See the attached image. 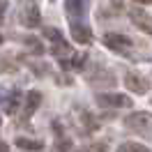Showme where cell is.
Listing matches in <instances>:
<instances>
[{
	"mask_svg": "<svg viewBox=\"0 0 152 152\" xmlns=\"http://www.w3.org/2000/svg\"><path fill=\"white\" fill-rule=\"evenodd\" d=\"M104 44L108 48L118 51V53H122V56H129V51L134 48V42L127 37V35H122V32H106Z\"/></svg>",
	"mask_w": 152,
	"mask_h": 152,
	"instance_id": "obj_1",
	"label": "cell"
},
{
	"mask_svg": "<svg viewBox=\"0 0 152 152\" xmlns=\"http://www.w3.org/2000/svg\"><path fill=\"white\" fill-rule=\"evenodd\" d=\"M150 122H152V118H150L148 111H136V113H132V115H127V118H124V127H127V129L143 132V134H148Z\"/></svg>",
	"mask_w": 152,
	"mask_h": 152,
	"instance_id": "obj_2",
	"label": "cell"
},
{
	"mask_svg": "<svg viewBox=\"0 0 152 152\" xmlns=\"http://www.w3.org/2000/svg\"><path fill=\"white\" fill-rule=\"evenodd\" d=\"M97 102L106 108H118V106H132V99L127 95H118V92H99L97 95Z\"/></svg>",
	"mask_w": 152,
	"mask_h": 152,
	"instance_id": "obj_3",
	"label": "cell"
},
{
	"mask_svg": "<svg viewBox=\"0 0 152 152\" xmlns=\"http://www.w3.org/2000/svg\"><path fill=\"white\" fill-rule=\"evenodd\" d=\"M124 86H127V90H132V92H136V95H145V92L150 90L148 78L141 76L138 72H129V74L124 76Z\"/></svg>",
	"mask_w": 152,
	"mask_h": 152,
	"instance_id": "obj_4",
	"label": "cell"
},
{
	"mask_svg": "<svg viewBox=\"0 0 152 152\" xmlns=\"http://www.w3.org/2000/svg\"><path fill=\"white\" fill-rule=\"evenodd\" d=\"M74 115H76V120H78V124L83 127V134H92V132H97V120H95V115L92 113H88L86 108H81V106H76L74 108ZM78 127V129H81Z\"/></svg>",
	"mask_w": 152,
	"mask_h": 152,
	"instance_id": "obj_5",
	"label": "cell"
},
{
	"mask_svg": "<svg viewBox=\"0 0 152 152\" xmlns=\"http://www.w3.org/2000/svg\"><path fill=\"white\" fill-rule=\"evenodd\" d=\"M21 104H23V113H26V118H30V115L39 108V104H42V92H39V90H28Z\"/></svg>",
	"mask_w": 152,
	"mask_h": 152,
	"instance_id": "obj_6",
	"label": "cell"
},
{
	"mask_svg": "<svg viewBox=\"0 0 152 152\" xmlns=\"http://www.w3.org/2000/svg\"><path fill=\"white\" fill-rule=\"evenodd\" d=\"M21 23L26 28H39L42 26V14H39V10L35 5H30V7H26L21 12Z\"/></svg>",
	"mask_w": 152,
	"mask_h": 152,
	"instance_id": "obj_7",
	"label": "cell"
},
{
	"mask_svg": "<svg viewBox=\"0 0 152 152\" xmlns=\"http://www.w3.org/2000/svg\"><path fill=\"white\" fill-rule=\"evenodd\" d=\"M72 37H74V42H78V44H90V42H92V32H90V28L83 26V23H72Z\"/></svg>",
	"mask_w": 152,
	"mask_h": 152,
	"instance_id": "obj_8",
	"label": "cell"
},
{
	"mask_svg": "<svg viewBox=\"0 0 152 152\" xmlns=\"http://www.w3.org/2000/svg\"><path fill=\"white\" fill-rule=\"evenodd\" d=\"M5 113H16V108H21V102H23V92L21 90H12L10 92V97L5 95Z\"/></svg>",
	"mask_w": 152,
	"mask_h": 152,
	"instance_id": "obj_9",
	"label": "cell"
},
{
	"mask_svg": "<svg viewBox=\"0 0 152 152\" xmlns=\"http://www.w3.org/2000/svg\"><path fill=\"white\" fill-rule=\"evenodd\" d=\"M65 12H67V16L72 19V23H74L78 16H83L86 2H83V0H65Z\"/></svg>",
	"mask_w": 152,
	"mask_h": 152,
	"instance_id": "obj_10",
	"label": "cell"
},
{
	"mask_svg": "<svg viewBox=\"0 0 152 152\" xmlns=\"http://www.w3.org/2000/svg\"><path fill=\"white\" fill-rule=\"evenodd\" d=\"M132 21H134V26L136 28H141L143 32H150V14L148 12H143V10H132Z\"/></svg>",
	"mask_w": 152,
	"mask_h": 152,
	"instance_id": "obj_11",
	"label": "cell"
},
{
	"mask_svg": "<svg viewBox=\"0 0 152 152\" xmlns=\"http://www.w3.org/2000/svg\"><path fill=\"white\" fill-rule=\"evenodd\" d=\"M14 143L19 145L21 150H28V152H39V150H44V143L37 141V138H26V136H19Z\"/></svg>",
	"mask_w": 152,
	"mask_h": 152,
	"instance_id": "obj_12",
	"label": "cell"
},
{
	"mask_svg": "<svg viewBox=\"0 0 152 152\" xmlns=\"http://www.w3.org/2000/svg\"><path fill=\"white\" fill-rule=\"evenodd\" d=\"M53 56L62 58V60H69V58L74 56V51H72V46L62 39V42H56V44H53Z\"/></svg>",
	"mask_w": 152,
	"mask_h": 152,
	"instance_id": "obj_13",
	"label": "cell"
},
{
	"mask_svg": "<svg viewBox=\"0 0 152 152\" xmlns=\"http://www.w3.org/2000/svg\"><path fill=\"white\" fill-rule=\"evenodd\" d=\"M118 152H150V148H148V145H141V143L127 141V143H122V145H118Z\"/></svg>",
	"mask_w": 152,
	"mask_h": 152,
	"instance_id": "obj_14",
	"label": "cell"
},
{
	"mask_svg": "<svg viewBox=\"0 0 152 152\" xmlns=\"http://www.w3.org/2000/svg\"><path fill=\"white\" fill-rule=\"evenodd\" d=\"M16 72V62L7 56H0V74H14Z\"/></svg>",
	"mask_w": 152,
	"mask_h": 152,
	"instance_id": "obj_15",
	"label": "cell"
},
{
	"mask_svg": "<svg viewBox=\"0 0 152 152\" xmlns=\"http://www.w3.org/2000/svg\"><path fill=\"white\" fill-rule=\"evenodd\" d=\"M23 44L32 48V53H42V51H44V48H42V42H39V39H35L32 35H28V37H23Z\"/></svg>",
	"mask_w": 152,
	"mask_h": 152,
	"instance_id": "obj_16",
	"label": "cell"
},
{
	"mask_svg": "<svg viewBox=\"0 0 152 152\" xmlns=\"http://www.w3.org/2000/svg\"><path fill=\"white\" fill-rule=\"evenodd\" d=\"M44 37L51 39V42L56 44V42H62V32H60L58 28H44Z\"/></svg>",
	"mask_w": 152,
	"mask_h": 152,
	"instance_id": "obj_17",
	"label": "cell"
},
{
	"mask_svg": "<svg viewBox=\"0 0 152 152\" xmlns=\"http://www.w3.org/2000/svg\"><path fill=\"white\" fill-rule=\"evenodd\" d=\"M78 152H108V148H106V143H92V145L81 148Z\"/></svg>",
	"mask_w": 152,
	"mask_h": 152,
	"instance_id": "obj_18",
	"label": "cell"
},
{
	"mask_svg": "<svg viewBox=\"0 0 152 152\" xmlns=\"http://www.w3.org/2000/svg\"><path fill=\"white\" fill-rule=\"evenodd\" d=\"M32 69H35V74H37V76L48 74V65H32Z\"/></svg>",
	"mask_w": 152,
	"mask_h": 152,
	"instance_id": "obj_19",
	"label": "cell"
},
{
	"mask_svg": "<svg viewBox=\"0 0 152 152\" xmlns=\"http://www.w3.org/2000/svg\"><path fill=\"white\" fill-rule=\"evenodd\" d=\"M7 7H10V5H7V0H0V23H2V16L7 14Z\"/></svg>",
	"mask_w": 152,
	"mask_h": 152,
	"instance_id": "obj_20",
	"label": "cell"
},
{
	"mask_svg": "<svg viewBox=\"0 0 152 152\" xmlns=\"http://www.w3.org/2000/svg\"><path fill=\"white\" fill-rule=\"evenodd\" d=\"M69 145H72L69 141H60L58 143V152H69Z\"/></svg>",
	"mask_w": 152,
	"mask_h": 152,
	"instance_id": "obj_21",
	"label": "cell"
},
{
	"mask_svg": "<svg viewBox=\"0 0 152 152\" xmlns=\"http://www.w3.org/2000/svg\"><path fill=\"white\" fill-rule=\"evenodd\" d=\"M5 95H7V92H5V90H2V88H0V102H2V99H5Z\"/></svg>",
	"mask_w": 152,
	"mask_h": 152,
	"instance_id": "obj_22",
	"label": "cell"
},
{
	"mask_svg": "<svg viewBox=\"0 0 152 152\" xmlns=\"http://www.w3.org/2000/svg\"><path fill=\"white\" fill-rule=\"evenodd\" d=\"M0 152H10V150H7V145H0Z\"/></svg>",
	"mask_w": 152,
	"mask_h": 152,
	"instance_id": "obj_23",
	"label": "cell"
},
{
	"mask_svg": "<svg viewBox=\"0 0 152 152\" xmlns=\"http://www.w3.org/2000/svg\"><path fill=\"white\" fill-rule=\"evenodd\" d=\"M138 2H143V5H148V2H150V0H138Z\"/></svg>",
	"mask_w": 152,
	"mask_h": 152,
	"instance_id": "obj_24",
	"label": "cell"
},
{
	"mask_svg": "<svg viewBox=\"0 0 152 152\" xmlns=\"http://www.w3.org/2000/svg\"><path fill=\"white\" fill-rule=\"evenodd\" d=\"M0 42H2V37H0Z\"/></svg>",
	"mask_w": 152,
	"mask_h": 152,
	"instance_id": "obj_25",
	"label": "cell"
}]
</instances>
